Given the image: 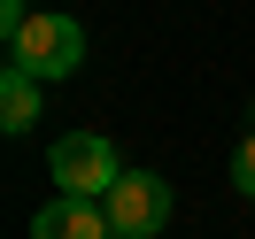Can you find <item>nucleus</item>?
I'll list each match as a JSON object with an SVG mask.
<instances>
[{
	"label": "nucleus",
	"mask_w": 255,
	"mask_h": 239,
	"mask_svg": "<svg viewBox=\"0 0 255 239\" xmlns=\"http://www.w3.org/2000/svg\"><path fill=\"white\" fill-rule=\"evenodd\" d=\"M8 62H23L31 78L54 85V78H70V70L85 62V31H78L70 16H31L16 39H8Z\"/></svg>",
	"instance_id": "f257e3e1"
},
{
	"label": "nucleus",
	"mask_w": 255,
	"mask_h": 239,
	"mask_svg": "<svg viewBox=\"0 0 255 239\" xmlns=\"http://www.w3.org/2000/svg\"><path fill=\"white\" fill-rule=\"evenodd\" d=\"M232 185H240V193L255 201V131L240 139V155H232Z\"/></svg>",
	"instance_id": "423d86ee"
},
{
	"label": "nucleus",
	"mask_w": 255,
	"mask_h": 239,
	"mask_svg": "<svg viewBox=\"0 0 255 239\" xmlns=\"http://www.w3.org/2000/svg\"><path fill=\"white\" fill-rule=\"evenodd\" d=\"M39 85H47V78H31L23 62L0 70V131H31L39 124Z\"/></svg>",
	"instance_id": "39448f33"
},
{
	"label": "nucleus",
	"mask_w": 255,
	"mask_h": 239,
	"mask_svg": "<svg viewBox=\"0 0 255 239\" xmlns=\"http://www.w3.org/2000/svg\"><path fill=\"white\" fill-rule=\"evenodd\" d=\"M124 177V162H116V147L101 139V131H70V139H54V185L78 193V201H109V185Z\"/></svg>",
	"instance_id": "f03ea898"
},
{
	"label": "nucleus",
	"mask_w": 255,
	"mask_h": 239,
	"mask_svg": "<svg viewBox=\"0 0 255 239\" xmlns=\"http://www.w3.org/2000/svg\"><path fill=\"white\" fill-rule=\"evenodd\" d=\"M109 224H116V239H155V232H170V185H162L155 170H124L109 185Z\"/></svg>",
	"instance_id": "7ed1b4c3"
},
{
	"label": "nucleus",
	"mask_w": 255,
	"mask_h": 239,
	"mask_svg": "<svg viewBox=\"0 0 255 239\" xmlns=\"http://www.w3.org/2000/svg\"><path fill=\"white\" fill-rule=\"evenodd\" d=\"M31 239H116V224H109V208L62 193V201H47V208L31 216Z\"/></svg>",
	"instance_id": "20e7f679"
}]
</instances>
